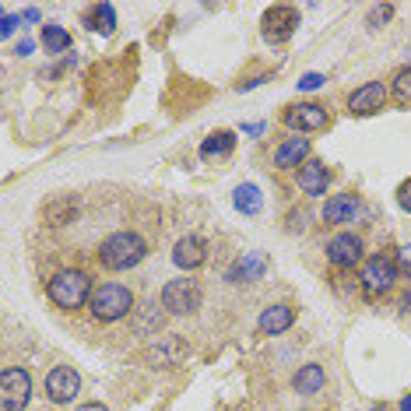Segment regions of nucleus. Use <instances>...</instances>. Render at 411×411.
<instances>
[{
	"instance_id": "c756f323",
	"label": "nucleus",
	"mask_w": 411,
	"mask_h": 411,
	"mask_svg": "<svg viewBox=\"0 0 411 411\" xmlns=\"http://www.w3.org/2000/svg\"><path fill=\"white\" fill-rule=\"evenodd\" d=\"M18 25H21V18H18V14H4V18H0V39L14 35V32H18Z\"/></svg>"
},
{
	"instance_id": "f3484780",
	"label": "nucleus",
	"mask_w": 411,
	"mask_h": 411,
	"mask_svg": "<svg viewBox=\"0 0 411 411\" xmlns=\"http://www.w3.org/2000/svg\"><path fill=\"white\" fill-rule=\"evenodd\" d=\"M292 323H296V309L289 303H274V306H267L257 316V330L260 334H285Z\"/></svg>"
},
{
	"instance_id": "9b49d317",
	"label": "nucleus",
	"mask_w": 411,
	"mask_h": 411,
	"mask_svg": "<svg viewBox=\"0 0 411 411\" xmlns=\"http://www.w3.org/2000/svg\"><path fill=\"white\" fill-rule=\"evenodd\" d=\"M387 85L383 81H366L362 88H355L352 95H348V112L352 116H373V112H380L383 105H387Z\"/></svg>"
},
{
	"instance_id": "ddd939ff",
	"label": "nucleus",
	"mask_w": 411,
	"mask_h": 411,
	"mask_svg": "<svg viewBox=\"0 0 411 411\" xmlns=\"http://www.w3.org/2000/svg\"><path fill=\"white\" fill-rule=\"evenodd\" d=\"M173 260H176V267H180V271H197V267H204L207 243L201 239V236H194V232L180 236V239H176V246H173Z\"/></svg>"
},
{
	"instance_id": "393cba45",
	"label": "nucleus",
	"mask_w": 411,
	"mask_h": 411,
	"mask_svg": "<svg viewBox=\"0 0 411 411\" xmlns=\"http://www.w3.org/2000/svg\"><path fill=\"white\" fill-rule=\"evenodd\" d=\"M134 327L141 330V334H158V327H162V313L155 303H144L141 306V316L134 320Z\"/></svg>"
},
{
	"instance_id": "f03ea898",
	"label": "nucleus",
	"mask_w": 411,
	"mask_h": 411,
	"mask_svg": "<svg viewBox=\"0 0 411 411\" xmlns=\"http://www.w3.org/2000/svg\"><path fill=\"white\" fill-rule=\"evenodd\" d=\"M92 278L85 271H57L46 285V296L53 299V306L60 309H78L92 299Z\"/></svg>"
},
{
	"instance_id": "473e14b6",
	"label": "nucleus",
	"mask_w": 411,
	"mask_h": 411,
	"mask_svg": "<svg viewBox=\"0 0 411 411\" xmlns=\"http://www.w3.org/2000/svg\"><path fill=\"white\" fill-rule=\"evenodd\" d=\"M243 134L257 137V134H264V123H243Z\"/></svg>"
},
{
	"instance_id": "6e6552de",
	"label": "nucleus",
	"mask_w": 411,
	"mask_h": 411,
	"mask_svg": "<svg viewBox=\"0 0 411 411\" xmlns=\"http://www.w3.org/2000/svg\"><path fill=\"white\" fill-rule=\"evenodd\" d=\"M187 352H190V345H187V337H180V334H166V337H158V345H151L148 352H144V362L148 366H162V369H169V366H180L183 359H187Z\"/></svg>"
},
{
	"instance_id": "cd10ccee",
	"label": "nucleus",
	"mask_w": 411,
	"mask_h": 411,
	"mask_svg": "<svg viewBox=\"0 0 411 411\" xmlns=\"http://www.w3.org/2000/svg\"><path fill=\"white\" fill-rule=\"evenodd\" d=\"M323 81H327L323 74H316V71H309V74H303V78H299V92H316V88H320Z\"/></svg>"
},
{
	"instance_id": "4468645a",
	"label": "nucleus",
	"mask_w": 411,
	"mask_h": 411,
	"mask_svg": "<svg viewBox=\"0 0 411 411\" xmlns=\"http://www.w3.org/2000/svg\"><path fill=\"white\" fill-rule=\"evenodd\" d=\"M366 214V204L359 194H337L323 204V221L330 225H348V221H359Z\"/></svg>"
},
{
	"instance_id": "f257e3e1",
	"label": "nucleus",
	"mask_w": 411,
	"mask_h": 411,
	"mask_svg": "<svg viewBox=\"0 0 411 411\" xmlns=\"http://www.w3.org/2000/svg\"><path fill=\"white\" fill-rule=\"evenodd\" d=\"M144 253H148V243L137 232H112L99 246V264L105 271H127V267L141 264Z\"/></svg>"
},
{
	"instance_id": "bb28decb",
	"label": "nucleus",
	"mask_w": 411,
	"mask_h": 411,
	"mask_svg": "<svg viewBox=\"0 0 411 411\" xmlns=\"http://www.w3.org/2000/svg\"><path fill=\"white\" fill-rule=\"evenodd\" d=\"M390 18H394V4H373L369 14H366V25L369 28H383Z\"/></svg>"
},
{
	"instance_id": "7ed1b4c3",
	"label": "nucleus",
	"mask_w": 411,
	"mask_h": 411,
	"mask_svg": "<svg viewBox=\"0 0 411 411\" xmlns=\"http://www.w3.org/2000/svg\"><path fill=\"white\" fill-rule=\"evenodd\" d=\"M88 306H92V313H95V320L112 323V320H123V316L134 309V292H130L127 285L109 282V285H103V289H95V292H92Z\"/></svg>"
},
{
	"instance_id": "dca6fc26",
	"label": "nucleus",
	"mask_w": 411,
	"mask_h": 411,
	"mask_svg": "<svg viewBox=\"0 0 411 411\" xmlns=\"http://www.w3.org/2000/svg\"><path fill=\"white\" fill-rule=\"evenodd\" d=\"M309 151H313L309 137H289L274 148V166L278 169H299L303 162H309Z\"/></svg>"
},
{
	"instance_id": "72a5a7b5",
	"label": "nucleus",
	"mask_w": 411,
	"mask_h": 411,
	"mask_svg": "<svg viewBox=\"0 0 411 411\" xmlns=\"http://www.w3.org/2000/svg\"><path fill=\"white\" fill-rule=\"evenodd\" d=\"M74 411H109V408L99 405V401H92V405H81V408H74Z\"/></svg>"
},
{
	"instance_id": "c9c22d12",
	"label": "nucleus",
	"mask_w": 411,
	"mask_h": 411,
	"mask_svg": "<svg viewBox=\"0 0 411 411\" xmlns=\"http://www.w3.org/2000/svg\"><path fill=\"white\" fill-rule=\"evenodd\" d=\"M0 18H4V11H0Z\"/></svg>"
},
{
	"instance_id": "0eeeda50",
	"label": "nucleus",
	"mask_w": 411,
	"mask_h": 411,
	"mask_svg": "<svg viewBox=\"0 0 411 411\" xmlns=\"http://www.w3.org/2000/svg\"><path fill=\"white\" fill-rule=\"evenodd\" d=\"M162 306L176 316H187L201 306V285L194 278H173L166 289H162Z\"/></svg>"
},
{
	"instance_id": "1a4fd4ad",
	"label": "nucleus",
	"mask_w": 411,
	"mask_h": 411,
	"mask_svg": "<svg viewBox=\"0 0 411 411\" xmlns=\"http://www.w3.org/2000/svg\"><path fill=\"white\" fill-rule=\"evenodd\" d=\"M78 394H81V376H78L71 366L50 369V376H46V398H50L53 405H71Z\"/></svg>"
},
{
	"instance_id": "2f4dec72",
	"label": "nucleus",
	"mask_w": 411,
	"mask_h": 411,
	"mask_svg": "<svg viewBox=\"0 0 411 411\" xmlns=\"http://www.w3.org/2000/svg\"><path fill=\"white\" fill-rule=\"evenodd\" d=\"M32 50H35V42H32V39H21V42H18V50H14V53H18V57H28V53H32Z\"/></svg>"
},
{
	"instance_id": "c85d7f7f",
	"label": "nucleus",
	"mask_w": 411,
	"mask_h": 411,
	"mask_svg": "<svg viewBox=\"0 0 411 411\" xmlns=\"http://www.w3.org/2000/svg\"><path fill=\"white\" fill-rule=\"evenodd\" d=\"M394 264H398V274L411 278V243H408V246H401V250H398V260H394Z\"/></svg>"
},
{
	"instance_id": "f704fd0d",
	"label": "nucleus",
	"mask_w": 411,
	"mask_h": 411,
	"mask_svg": "<svg viewBox=\"0 0 411 411\" xmlns=\"http://www.w3.org/2000/svg\"><path fill=\"white\" fill-rule=\"evenodd\" d=\"M401 411H411V398H405V401H401Z\"/></svg>"
},
{
	"instance_id": "4be33fe9",
	"label": "nucleus",
	"mask_w": 411,
	"mask_h": 411,
	"mask_svg": "<svg viewBox=\"0 0 411 411\" xmlns=\"http://www.w3.org/2000/svg\"><path fill=\"white\" fill-rule=\"evenodd\" d=\"M85 25H88L92 32L112 35V28H116V7H112V4H95V7L85 14Z\"/></svg>"
},
{
	"instance_id": "aec40b11",
	"label": "nucleus",
	"mask_w": 411,
	"mask_h": 411,
	"mask_svg": "<svg viewBox=\"0 0 411 411\" xmlns=\"http://www.w3.org/2000/svg\"><path fill=\"white\" fill-rule=\"evenodd\" d=\"M323 383H327V373H323V366H320V362H309V366H303V369L292 376L296 394H320V390H323Z\"/></svg>"
},
{
	"instance_id": "423d86ee",
	"label": "nucleus",
	"mask_w": 411,
	"mask_h": 411,
	"mask_svg": "<svg viewBox=\"0 0 411 411\" xmlns=\"http://www.w3.org/2000/svg\"><path fill=\"white\" fill-rule=\"evenodd\" d=\"M264 39L271 42V46H282V42H289L292 35H296V28H299V11L296 7H289V4H274V7H267L264 11Z\"/></svg>"
},
{
	"instance_id": "7c9ffc66",
	"label": "nucleus",
	"mask_w": 411,
	"mask_h": 411,
	"mask_svg": "<svg viewBox=\"0 0 411 411\" xmlns=\"http://www.w3.org/2000/svg\"><path fill=\"white\" fill-rule=\"evenodd\" d=\"M398 204L405 207V211H411V180H405V183L398 187Z\"/></svg>"
},
{
	"instance_id": "6ab92c4d",
	"label": "nucleus",
	"mask_w": 411,
	"mask_h": 411,
	"mask_svg": "<svg viewBox=\"0 0 411 411\" xmlns=\"http://www.w3.org/2000/svg\"><path fill=\"white\" fill-rule=\"evenodd\" d=\"M264 271H267V257L260 253V250H250V253H243L239 257V264L232 267V282H257V278H264Z\"/></svg>"
},
{
	"instance_id": "39448f33",
	"label": "nucleus",
	"mask_w": 411,
	"mask_h": 411,
	"mask_svg": "<svg viewBox=\"0 0 411 411\" xmlns=\"http://www.w3.org/2000/svg\"><path fill=\"white\" fill-rule=\"evenodd\" d=\"M28 398H32L28 369H18V366L4 369L0 373V411H25Z\"/></svg>"
},
{
	"instance_id": "2eb2a0df",
	"label": "nucleus",
	"mask_w": 411,
	"mask_h": 411,
	"mask_svg": "<svg viewBox=\"0 0 411 411\" xmlns=\"http://www.w3.org/2000/svg\"><path fill=\"white\" fill-rule=\"evenodd\" d=\"M327 187H330V169L320 158H309V162L299 166V190L306 197H323Z\"/></svg>"
},
{
	"instance_id": "b1692460",
	"label": "nucleus",
	"mask_w": 411,
	"mask_h": 411,
	"mask_svg": "<svg viewBox=\"0 0 411 411\" xmlns=\"http://www.w3.org/2000/svg\"><path fill=\"white\" fill-rule=\"evenodd\" d=\"M71 32L67 28H60V25H42V46H46V53H67L71 50Z\"/></svg>"
},
{
	"instance_id": "5701e85b",
	"label": "nucleus",
	"mask_w": 411,
	"mask_h": 411,
	"mask_svg": "<svg viewBox=\"0 0 411 411\" xmlns=\"http://www.w3.org/2000/svg\"><path fill=\"white\" fill-rule=\"evenodd\" d=\"M232 148H236V134L232 130H214L201 144V155L204 158H225V155H232Z\"/></svg>"
},
{
	"instance_id": "f8f14e48",
	"label": "nucleus",
	"mask_w": 411,
	"mask_h": 411,
	"mask_svg": "<svg viewBox=\"0 0 411 411\" xmlns=\"http://www.w3.org/2000/svg\"><path fill=\"white\" fill-rule=\"evenodd\" d=\"M327 260L334 267H355L362 260V239L355 232H337L330 243H327Z\"/></svg>"
},
{
	"instance_id": "a211bd4d",
	"label": "nucleus",
	"mask_w": 411,
	"mask_h": 411,
	"mask_svg": "<svg viewBox=\"0 0 411 411\" xmlns=\"http://www.w3.org/2000/svg\"><path fill=\"white\" fill-rule=\"evenodd\" d=\"M42 218H46V225H53V228H60V225L74 221V218H78V197H71V194L53 197L50 204L42 207Z\"/></svg>"
},
{
	"instance_id": "412c9836",
	"label": "nucleus",
	"mask_w": 411,
	"mask_h": 411,
	"mask_svg": "<svg viewBox=\"0 0 411 411\" xmlns=\"http://www.w3.org/2000/svg\"><path fill=\"white\" fill-rule=\"evenodd\" d=\"M232 204H236V211H243V214H260L264 194H260L257 183H239L236 194H232Z\"/></svg>"
},
{
	"instance_id": "20e7f679",
	"label": "nucleus",
	"mask_w": 411,
	"mask_h": 411,
	"mask_svg": "<svg viewBox=\"0 0 411 411\" xmlns=\"http://www.w3.org/2000/svg\"><path fill=\"white\" fill-rule=\"evenodd\" d=\"M394 282H398V264L383 253H373L359 271V285H362L366 296H383V292L394 289Z\"/></svg>"
},
{
	"instance_id": "a878e982",
	"label": "nucleus",
	"mask_w": 411,
	"mask_h": 411,
	"mask_svg": "<svg viewBox=\"0 0 411 411\" xmlns=\"http://www.w3.org/2000/svg\"><path fill=\"white\" fill-rule=\"evenodd\" d=\"M394 103L411 105V67H401V71L394 74Z\"/></svg>"
},
{
	"instance_id": "9d476101",
	"label": "nucleus",
	"mask_w": 411,
	"mask_h": 411,
	"mask_svg": "<svg viewBox=\"0 0 411 411\" xmlns=\"http://www.w3.org/2000/svg\"><path fill=\"white\" fill-rule=\"evenodd\" d=\"M285 123L292 130H299V134H316V130H323L330 123V116L320 103H296L285 109Z\"/></svg>"
}]
</instances>
